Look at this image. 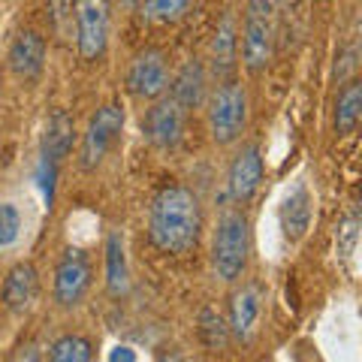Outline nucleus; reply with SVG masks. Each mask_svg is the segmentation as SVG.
I'll return each mask as SVG.
<instances>
[{"instance_id": "13", "label": "nucleus", "mask_w": 362, "mask_h": 362, "mask_svg": "<svg viewBox=\"0 0 362 362\" xmlns=\"http://www.w3.org/2000/svg\"><path fill=\"white\" fill-rule=\"evenodd\" d=\"M259 311H263V296H259L257 284H245L233 293L226 326H230V335L235 341H251V335L257 332V323H259Z\"/></svg>"}, {"instance_id": "23", "label": "nucleus", "mask_w": 362, "mask_h": 362, "mask_svg": "<svg viewBox=\"0 0 362 362\" xmlns=\"http://www.w3.org/2000/svg\"><path fill=\"white\" fill-rule=\"evenodd\" d=\"M21 235V211L13 202H0V247L16 245Z\"/></svg>"}, {"instance_id": "10", "label": "nucleus", "mask_w": 362, "mask_h": 362, "mask_svg": "<svg viewBox=\"0 0 362 362\" xmlns=\"http://www.w3.org/2000/svg\"><path fill=\"white\" fill-rule=\"evenodd\" d=\"M185 115L187 112L181 109L173 97L154 100L142 121L145 139H148L154 148H173V145H178L181 133H185Z\"/></svg>"}, {"instance_id": "21", "label": "nucleus", "mask_w": 362, "mask_h": 362, "mask_svg": "<svg viewBox=\"0 0 362 362\" xmlns=\"http://www.w3.org/2000/svg\"><path fill=\"white\" fill-rule=\"evenodd\" d=\"M194 0H142V16L151 25H173V21L185 18Z\"/></svg>"}, {"instance_id": "30", "label": "nucleus", "mask_w": 362, "mask_h": 362, "mask_svg": "<svg viewBox=\"0 0 362 362\" xmlns=\"http://www.w3.org/2000/svg\"><path fill=\"white\" fill-rule=\"evenodd\" d=\"M0 106H4V94H0Z\"/></svg>"}, {"instance_id": "1", "label": "nucleus", "mask_w": 362, "mask_h": 362, "mask_svg": "<svg viewBox=\"0 0 362 362\" xmlns=\"http://www.w3.org/2000/svg\"><path fill=\"white\" fill-rule=\"evenodd\" d=\"M202 235L199 197L185 185L157 190L148 206V239L166 257H187Z\"/></svg>"}, {"instance_id": "24", "label": "nucleus", "mask_w": 362, "mask_h": 362, "mask_svg": "<svg viewBox=\"0 0 362 362\" xmlns=\"http://www.w3.org/2000/svg\"><path fill=\"white\" fill-rule=\"evenodd\" d=\"M54 178H58V163L40 154V163H37V185H40L42 199L49 202V206H52V199H54Z\"/></svg>"}, {"instance_id": "16", "label": "nucleus", "mask_w": 362, "mask_h": 362, "mask_svg": "<svg viewBox=\"0 0 362 362\" xmlns=\"http://www.w3.org/2000/svg\"><path fill=\"white\" fill-rule=\"evenodd\" d=\"M235 54H239V30H235V18L223 16V21L218 25L214 40H211V70H214V76H218L221 82L233 73Z\"/></svg>"}, {"instance_id": "25", "label": "nucleus", "mask_w": 362, "mask_h": 362, "mask_svg": "<svg viewBox=\"0 0 362 362\" xmlns=\"http://www.w3.org/2000/svg\"><path fill=\"white\" fill-rule=\"evenodd\" d=\"M13 362H40V350L33 347V344H21V347L16 350Z\"/></svg>"}, {"instance_id": "12", "label": "nucleus", "mask_w": 362, "mask_h": 362, "mask_svg": "<svg viewBox=\"0 0 362 362\" xmlns=\"http://www.w3.org/2000/svg\"><path fill=\"white\" fill-rule=\"evenodd\" d=\"M6 61H9V70L18 78H25V82L40 78L45 70V37L37 30H18L13 45H9Z\"/></svg>"}, {"instance_id": "6", "label": "nucleus", "mask_w": 362, "mask_h": 362, "mask_svg": "<svg viewBox=\"0 0 362 362\" xmlns=\"http://www.w3.org/2000/svg\"><path fill=\"white\" fill-rule=\"evenodd\" d=\"M76 52L88 64H97L109 49L112 4L109 0H76Z\"/></svg>"}, {"instance_id": "31", "label": "nucleus", "mask_w": 362, "mask_h": 362, "mask_svg": "<svg viewBox=\"0 0 362 362\" xmlns=\"http://www.w3.org/2000/svg\"><path fill=\"white\" fill-rule=\"evenodd\" d=\"M259 362H269V359H259Z\"/></svg>"}, {"instance_id": "29", "label": "nucleus", "mask_w": 362, "mask_h": 362, "mask_svg": "<svg viewBox=\"0 0 362 362\" xmlns=\"http://www.w3.org/2000/svg\"><path fill=\"white\" fill-rule=\"evenodd\" d=\"M136 4H139V0H124V6H136Z\"/></svg>"}, {"instance_id": "18", "label": "nucleus", "mask_w": 362, "mask_h": 362, "mask_svg": "<svg viewBox=\"0 0 362 362\" xmlns=\"http://www.w3.org/2000/svg\"><path fill=\"white\" fill-rule=\"evenodd\" d=\"M311 197H308V187L299 185V187H293L287 199H284V206H281V226H284V233H287V239H302L305 230H308V223H311Z\"/></svg>"}, {"instance_id": "17", "label": "nucleus", "mask_w": 362, "mask_h": 362, "mask_svg": "<svg viewBox=\"0 0 362 362\" xmlns=\"http://www.w3.org/2000/svg\"><path fill=\"white\" fill-rule=\"evenodd\" d=\"M106 290L109 296H124L130 290V266H127V251H124L121 233H109L106 239Z\"/></svg>"}, {"instance_id": "28", "label": "nucleus", "mask_w": 362, "mask_h": 362, "mask_svg": "<svg viewBox=\"0 0 362 362\" xmlns=\"http://www.w3.org/2000/svg\"><path fill=\"white\" fill-rule=\"evenodd\" d=\"M281 4H296V0H275V6H281Z\"/></svg>"}, {"instance_id": "8", "label": "nucleus", "mask_w": 362, "mask_h": 362, "mask_svg": "<svg viewBox=\"0 0 362 362\" xmlns=\"http://www.w3.org/2000/svg\"><path fill=\"white\" fill-rule=\"evenodd\" d=\"M173 73H169V61L160 49H142L127 66V90L139 100H160L166 97Z\"/></svg>"}, {"instance_id": "5", "label": "nucleus", "mask_w": 362, "mask_h": 362, "mask_svg": "<svg viewBox=\"0 0 362 362\" xmlns=\"http://www.w3.org/2000/svg\"><path fill=\"white\" fill-rule=\"evenodd\" d=\"M124 133V106L121 103H106L90 115L88 127L82 133V145H78V166L85 173H94L109 157V151L118 145Z\"/></svg>"}, {"instance_id": "20", "label": "nucleus", "mask_w": 362, "mask_h": 362, "mask_svg": "<svg viewBox=\"0 0 362 362\" xmlns=\"http://www.w3.org/2000/svg\"><path fill=\"white\" fill-rule=\"evenodd\" d=\"M94 359V347L85 335H61L58 341L49 347V362H90Z\"/></svg>"}, {"instance_id": "2", "label": "nucleus", "mask_w": 362, "mask_h": 362, "mask_svg": "<svg viewBox=\"0 0 362 362\" xmlns=\"http://www.w3.org/2000/svg\"><path fill=\"white\" fill-rule=\"evenodd\" d=\"M251 259V223L242 209L221 211L211 242V269L223 284H235L247 272Z\"/></svg>"}, {"instance_id": "14", "label": "nucleus", "mask_w": 362, "mask_h": 362, "mask_svg": "<svg viewBox=\"0 0 362 362\" xmlns=\"http://www.w3.org/2000/svg\"><path fill=\"white\" fill-rule=\"evenodd\" d=\"M76 142V121L66 109H52L45 118V133H42V157L61 163L64 157H70Z\"/></svg>"}, {"instance_id": "19", "label": "nucleus", "mask_w": 362, "mask_h": 362, "mask_svg": "<svg viewBox=\"0 0 362 362\" xmlns=\"http://www.w3.org/2000/svg\"><path fill=\"white\" fill-rule=\"evenodd\" d=\"M359 118H362V85L359 82H347L341 88V94L335 100V133L338 136H350L359 127Z\"/></svg>"}, {"instance_id": "27", "label": "nucleus", "mask_w": 362, "mask_h": 362, "mask_svg": "<svg viewBox=\"0 0 362 362\" xmlns=\"http://www.w3.org/2000/svg\"><path fill=\"white\" fill-rule=\"evenodd\" d=\"M154 362H181V359H178L175 354H163V356H157Z\"/></svg>"}, {"instance_id": "9", "label": "nucleus", "mask_w": 362, "mask_h": 362, "mask_svg": "<svg viewBox=\"0 0 362 362\" xmlns=\"http://www.w3.org/2000/svg\"><path fill=\"white\" fill-rule=\"evenodd\" d=\"M259 185H263V151L257 142H247L235 151L230 169H226V190L235 206L245 209L259 194Z\"/></svg>"}, {"instance_id": "26", "label": "nucleus", "mask_w": 362, "mask_h": 362, "mask_svg": "<svg viewBox=\"0 0 362 362\" xmlns=\"http://www.w3.org/2000/svg\"><path fill=\"white\" fill-rule=\"evenodd\" d=\"M109 362H136V350L133 347H112V354H109Z\"/></svg>"}, {"instance_id": "22", "label": "nucleus", "mask_w": 362, "mask_h": 362, "mask_svg": "<svg viewBox=\"0 0 362 362\" xmlns=\"http://www.w3.org/2000/svg\"><path fill=\"white\" fill-rule=\"evenodd\" d=\"M199 338L206 341V347L211 350H221L226 344V338H230V326L221 317V311L214 308H202L199 314Z\"/></svg>"}, {"instance_id": "15", "label": "nucleus", "mask_w": 362, "mask_h": 362, "mask_svg": "<svg viewBox=\"0 0 362 362\" xmlns=\"http://www.w3.org/2000/svg\"><path fill=\"white\" fill-rule=\"evenodd\" d=\"M169 88H173V94H169V97H173L185 112L197 109L202 100H206V66H202V61L190 58V61L173 76Z\"/></svg>"}, {"instance_id": "7", "label": "nucleus", "mask_w": 362, "mask_h": 362, "mask_svg": "<svg viewBox=\"0 0 362 362\" xmlns=\"http://www.w3.org/2000/svg\"><path fill=\"white\" fill-rule=\"evenodd\" d=\"M90 281H94V269H90V259L85 257V251L66 247L58 259V266H54V281H52L54 302H58L61 308L82 305V299L90 290Z\"/></svg>"}, {"instance_id": "3", "label": "nucleus", "mask_w": 362, "mask_h": 362, "mask_svg": "<svg viewBox=\"0 0 362 362\" xmlns=\"http://www.w3.org/2000/svg\"><path fill=\"white\" fill-rule=\"evenodd\" d=\"M247 88L239 78H223L218 88L209 94L206 103V121L214 145H233L242 139V133L247 127Z\"/></svg>"}, {"instance_id": "11", "label": "nucleus", "mask_w": 362, "mask_h": 362, "mask_svg": "<svg viewBox=\"0 0 362 362\" xmlns=\"http://www.w3.org/2000/svg\"><path fill=\"white\" fill-rule=\"evenodd\" d=\"M40 296V272L30 259H18L16 266L6 269L4 284H0V302L6 311L25 314L33 308V302Z\"/></svg>"}, {"instance_id": "4", "label": "nucleus", "mask_w": 362, "mask_h": 362, "mask_svg": "<svg viewBox=\"0 0 362 362\" xmlns=\"http://www.w3.org/2000/svg\"><path fill=\"white\" fill-rule=\"evenodd\" d=\"M275 0H247L242 25V64L251 76H259L275 54Z\"/></svg>"}]
</instances>
